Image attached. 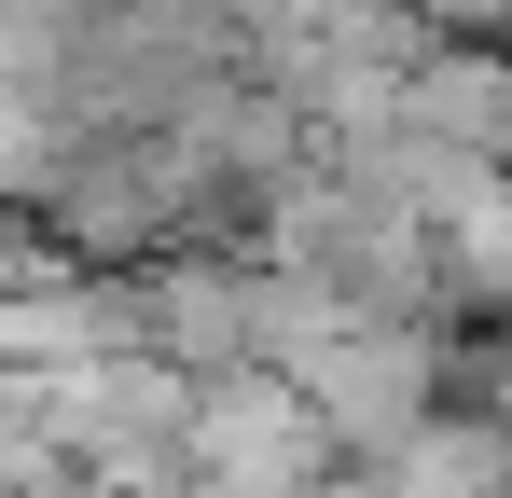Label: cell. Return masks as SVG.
<instances>
[{"label":"cell","mask_w":512,"mask_h":498,"mask_svg":"<svg viewBox=\"0 0 512 498\" xmlns=\"http://www.w3.org/2000/svg\"><path fill=\"white\" fill-rule=\"evenodd\" d=\"M333 429L291 374H208L180 415V498H319Z\"/></svg>","instance_id":"obj_1"},{"label":"cell","mask_w":512,"mask_h":498,"mask_svg":"<svg viewBox=\"0 0 512 498\" xmlns=\"http://www.w3.org/2000/svg\"><path fill=\"white\" fill-rule=\"evenodd\" d=\"M416 14H443V28H512V0H416Z\"/></svg>","instance_id":"obj_2"}]
</instances>
